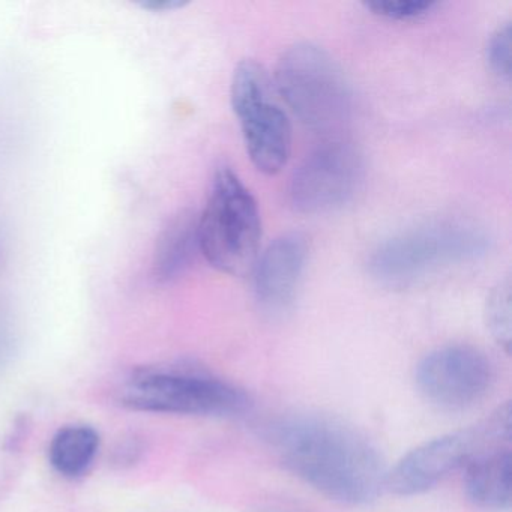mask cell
<instances>
[{
	"instance_id": "cell-1",
	"label": "cell",
	"mask_w": 512,
	"mask_h": 512,
	"mask_svg": "<svg viewBox=\"0 0 512 512\" xmlns=\"http://www.w3.org/2000/svg\"><path fill=\"white\" fill-rule=\"evenodd\" d=\"M272 442L287 469L329 499L364 505L386 485L385 463L376 446L334 419H286L274 428Z\"/></svg>"
},
{
	"instance_id": "cell-2",
	"label": "cell",
	"mask_w": 512,
	"mask_h": 512,
	"mask_svg": "<svg viewBox=\"0 0 512 512\" xmlns=\"http://www.w3.org/2000/svg\"><path fill=\"white\" fill-rule=\"evenodd\" d=\"M488 247L487 233L475 224L440 221L382 242L368 260V271L380 284L403 289L452 266L473 262Z\"/></svg>"
},
{
	"instance_id": "cell-3",
	"label": "cell",
	"mask_w": 512,
	"mask_h": 512,
	"mask_svg": "<svg viewBox=\"0 0 512 512\" xmlns=\"http://www.w3.org/2000/svg\"><path fill=\"white\" fill-rule=\"evenodd\" d=\"M200 253L223 274L244 277L259 259L262 221L253 194L232 170L215 173L197 220Z\"/></svg>"
},
{
	"instance_id": "cell-4",
	"label": "cell",
	"mask_w": 512,
	"mask_h": 512,
	"mask_svg": "<svg viewBox=\"0 0 512 512\" xmlns=\"http://www.w3.org/2000/svg\"><path fill=\"white\" fill-rule=\"evenodd\" d=\"M275 85L293 115L314 133H335L349 119V83L337 62L316 44L287 49L278 61Z\"/></svg>"
},
{
	"instance_id": "cell-5",
	"label": "cell",
	"mask_w": 512,
	"mask_h": 512,
	"mask_svg": "<svg viewBox=\"0 0 512 512\" xmlns=\"http://www.w3.org/2000/svg\"><path fill=\"white\" fill-rule=\"evenodd\" d=\"M119 401L128 409L173 415L227 416L247 409L245 392L214 377L146 368L125 380Z\"/></svg>"
},
{
	"instance_id": "cell-6",
	"label": "cell",
	"mask_w": 512,
	"mask_h": 512,
	"mask_svg": "<svg viewBox=\"0 0 512 512\" xmlns=\"http://www.w3.org/2000/svg\"><path fill=\"white\" fill-rule=\"evenodd\" d=\"M271 85L262 65L244 61L236 68L230 88L248 157L265 175L281 172L292 151V127Z\"/></svg>"
},
{
	"instance_id": "cell-7",
	"label": "cell",
	"mask_w": 512,
	"mask_h": 512,
	"mask_svg": "<svg viewBox=\"0 0 512 512\" xmlns=\"http://www.w3.org/2000/svg\"><path fill=\"white\" fill-rule=\"evenodd\" d=\"M361 155L349 143H325L308 155L290 181V203L301 214H326L346 205L362 182Z\"/></svg>"
},
{
	"instance_id": "cell-8",
	"label": "cell",
	"mask_w": 512,
	"mask_h": 512,
	"mask_svg": "<svg viewBox=\"0 0 512 512\" xmlns=\"http://www.w3.org/2000/svg\"><path fill=\"white\" fill-rule=\"evenodd\" d=\"M493 382L484 353L469 346H445L428 353L416 368V385L434 406L463 410L481 401Z\"/></svg>"
},
{
	"instance_id": "cell-9",
	"label": "cell",
	"mask_w": 512,
	"mask_h": 512,
	"mask_svg": "<svg viewBox=\"0 0 512 512\" xmlns=\"http://www.w3.org/2000/svg\"><path fill=\"white\" fill-rule=\"evenodd\" d=\"M485 433L487 428L463 431L422 443L398 461L386 485L400 496H415L430 490L449 473L467 464Z\"/></svg>"
},
{
	"instance_id": "cell-10",
	"label": "cell",
	"mask_w": 512,
	"mask_h": 512,
	"mask_svg": "<svg viewBox=\"0 0 512 512\" xmlns=\"http://www.w3.org/2000/svg\"><path fill=\"white\" fill-rule=\"evenodd\" d=\"M308 257L307 238L290 232L278 236L254 266V296L263 313L277 317L295 304Z\"/></svg>"
},
{
	"instance_id": "cell-11",
	"label": "cell",
	"mask_w": 512,
	"mask_h": 512,
	"mask_svg": "<svg viewBox=\"0 0 512 512\" xmlns=\"http://www.w3.org/2000/svg\"><path fill=\"white\" fill-rule=\"evenodd\" d=\"M467 496L479 508L506 511L512 503V457L508 449L473 455L466 464Z\"/></svg>"
},
{
	"instance_id": "cell-12",
	"label": "cell",
	"mask_w": 512,
	"mask_h": 512,
	"mask_svg": "<svg viewBox=\"0 0 512 512\" xmlns=\"http://www.w3.org/2000/svg\"><path fill=\"white\" fill-rule=\"evenodd\" d=\"M100 443V434L91 425H67L50 442V464L64 478H79L91 469Z\"/></svg>"
},
{
	"instance_id": "cell-13",
	"label": "cell",
	"mask_w": 512,
	"mask_h": 512,
	"mask_svg": "<svg viewBox=\"0 0 512 512\" xmlns=\"http://www.w3.org/2000/svg\"><path fill=\"white\" fill-rule=\"evenodd\" d=\"M196 224L197 220L193 217H182L173 224L158 254L155 265L158 277L172 280L190 265L194 253L199 250Z\"/></svg>"
},
{
	"instance_id": "cell-14",
	"label": "cell",
	"mask_w": 512,
	"mask_h": 512,
	"mask_svg": "<svg viewBox=\"0 0 512 512\" xmlns=\"http://www.w3.org/2000/svg\"><path fill=\"white\" fill-rule=\"evenodd\" d=\"M485 320L491 335L506 352L511 349V281H500L488 296Z\"/></svg>"
},
{
	"instance_id": "cell-15",
	"label": "cell",
	"mask_w": 512,
	"mask_h": 512,
	"mask_svg": "<svg viewBox=\"0 0 512 512\" xmlns=\"http://www.w3.org/2000/svg\"><path fill=\"white\" fill-rule=\"evenodd\" d=\"M364 5L376 16L394 22L424 19L437 7L436 2L430 0H370Z\"/></svg>"
},
{
	"instance_id": "cell-16",
	"label": "cell",
	"mask_w": 512,
	"mask_h": 512,
	"mask_svg": "<svg viewBox=\"0 0 512 512\" xmlns=\"http://www.w3.org/2000/svg\"><path fill=\"white\" fill-rule=\"evenodd\" d=\"M511 59L512 31L511 25L506 23V25L497 28L496 32L491 35L487 46L488 67L497 79L505 83H509V80H511Z\"/></svg>"
},
{
	"instance_id": "cell-17",
	"label": "cell",
	"mask_w": 512,
	"mask_h": 512,
	"mask_svg": "<svg viewBox=\"0 0 512 512\" xmlns=\"http://www.w3.org/2000/svg\"><path fill=\"white\" fill-rule=\"evenodd\" d=\"M184 5L185 2H181V0H151V2L142 4V7L152 11H172L182 8Z\"/></svg>"
}]
</instances>
